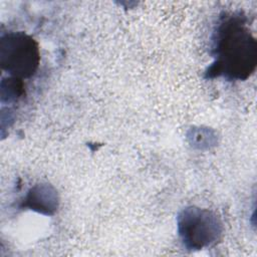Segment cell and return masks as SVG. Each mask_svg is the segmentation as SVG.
Segmentation results:
<instances>
[{"mask_svg": "<svg viewBox=\"0 0 257 257\" xmlns=\"http://www.w3.org/2000/svg\"><path fill=\"white\" fill-rule=\"evenodd\" d=\"M214 62L207 70L209 78L245 80L255 70L257 44L241 14H225L213 35Z\"/></svg>", "mask_w": 257, "mask_h": 257, "instance_id": "cell-1", "label": "cell"}, {"mask_svg": "<svg viewBox=\"0 0 257 257\" xmlns=\"http://www.w3.org/2000/svg\"><path fill=\"white\" fill-rule=\"evenodd\" d=\"M40 54L35 40L24 32H9L0 40V64L11 77L32 76L39 64Z\"/></svg>", "mask_w": 257, "mask_h": 257, "instance_id": "cell-2", "label": "cell"}, {"mask_svg": "<svg viewBox=\"0 0 257 257\" xmlns=\"http://www.w3.org/2000/svg\"><path fill=\"white\" fill-rule=\"evenodd\" d=\"M179 232L186 246L201 249L218 238L221 224L216 215L208 210L188 208L179 217Z\"/></svg>", "mask_w": 257, "mask_h": 257, "instance_id": "cell-3", "label": "cell"}, {"mask_svg": "<svg viewBox=\"0 0 257 257\" xmlns=\"http://www.w3.org/2000/svg\"><path fill=\"white\" fill-rule=\"evenodd\" d=\"M26 202L30 208H34L38 212L50 214L56 208V194L48 187H37L31 190Z\"/></svg>", "mask_w": 257, "mask_h": 257, "instance_id": "cell-4", "label": "cell"}, {"mask_svg": "<svg viewBox=\"0 0 257 257\" xmlns=\"http://www.w3.org/2000/svg\"><path fill=\"white\" fill-rule=\"evenodd\" d=\"M23 93V84L21 79L15 77H9L7 81L4 79L1 83V95L2 100L7 97V100H14Z\"/></svg>", "mask_w": 257, "mask_h": 257, "instance_id": "cell-5", "label": "cell"}]
</instances>
